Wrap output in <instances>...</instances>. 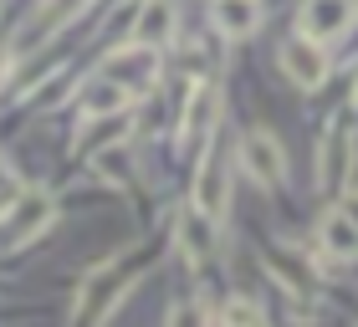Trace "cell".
Wrapping results in <instances>:
<instances>
[{
	"instance_id": "obj_1",
	"label": "cell",
	"mask_w": 358,
	"mask_h": 327,
	"mask_svg": "<svg viewBox=\"0 0 358 327\" xmlns=\"http://www.w3.org/2000/svg\"><path fill=\"white\" fill-rule=\"evenodd\" d=\"M103 72H108L113 82H123V87L138 97V92H149L154 82H159V46H149V41L113 46L108 61H103Z\"/></svg>"
},
{
	"instance_id": "obj_2",
	"label": "cell",
	"mask_w": 358,
	"mask_h": 327,
	"mask_svg": "<svg viewBox=\"0 0 358 327\" xmlns=\"http://www.w3.org/2000/svg\"><path fill=\"white\" fill-rule=\"evenodd\" d=\"M276 61H282L287 82H297L302 92H313V87L328 82V52H322V41H313L307 31L302 36H287L282 52H276Z\"/></svg>"
},
{
	"instance_id": "obj_3",
	"label": "cell",
	"mask_w": 358,
	"mask_h": 327,
	"mask_svg": "<svg viewBox=\"0 0 358 327\" xmlns=\"http://www.w3.org/2000/svg\"><path fill=\"white\" fill-rule=\"evenodd\" d=\"M241 164L251 169L256 184H282L287 179V154H282V143H276L266 128H251V133L241 138Z\"/></svg>"
},
{
	"instance_id": "obj_4",
	"label": "cell",
	"mask_w": 358,
	"mask_h": 327,
	"mask_svg": "<svg viewBox=\"0 0 358 327\" xmlns=\"http://www.w3.org/2000/svg\"><path fill=\"white\" fill-rule=\"evenodd\" d=\"M348 159H353V133H348V118H333L328 133H322V149H317V184L338 189L348 179Z\"/></svg>"
},
{
	"instance_id": "obj_5",
	"label": "cell",
	"mask_w": 358,
	"mask_h": 327,
	"mask_svg": "<svg viewBox=\"0 0 358 327\" xmlns=\"http://www.w3.org/2000/svg\"><path fill=\"white\" fill-rule=\"evenodd\" d=\"M194 205L205 210V215H225V205H231V164L220 154H210L200 169H194Z\"/></svg>"
},
{
	"instance_id": "obj_6",
	"label": "cell",
	"mask_w": 358,
	"mask_h": 327,
	"mask_svg": "<svg viewBox=\"0 0 358 327\" xmlns=\"http://www.w3.org/2000/svg\"><path fill=\"white\" fill-rule=\"evenodd\" d=\"M215 118H220V87L215 82H200V87L189 92V103H185V128H179L185 143L200 149V143L215 133Z\"/></svg>"
},
{
	"instance_id": "obj_7",
	"label": "cell",
	"mask_w": 358,
	"mask_h": 327,
	"mask_svg": "<svg viewBox=\"0 0 358 327\" xmlns=\"http://www.w3.org/2000/svg\"><path fill=\"white\" fill-rule=\"evenodd\" d=\"M174 26H179L174 0H143V6H138V15H134V41L169 46V41H174Z\"/></svg>"
},
{
	"instance_id": "obj_8",
	"label": "cell",
	"mask_w": 358,
	"mask_h": 327,
	"mask_svg": "<svg viewBox=\"0 0 358 327\" xmlns=\"http://www.w3.org/2000/svg\"><path fill=\"white\" fill-rule=\"evenodd\" d=\"M353 21V0H307L302 6V31L313 41H328L338 31H348Z\"/></svg>"
},
{
	"instance_id": "obj_9",
	"label": "cell",
	"mask_w": 358,
	"mask_h": 327,
	"mask_svg": "<svg viewBox=\"0 0 358 327\" xmlns=\"http://www.w3.org/2000/svg\"><path fill=\"white\" fill-rule=\"evenodd\" d=\"M317 245H322V256H338V261L358 256V225L343 215V205L322 210V220H317Z\"/></svg>"
},
{
	"instance_id": "obj_10",
	"label": "cell",
	"mask_w": 358,
	"mask_h": 327,
	"mask_svg": "<svg viewBox=\"0 0 358 327\" xmlns=\"http://www.w3.org/2000/svg\"><path fill=\"white\" fill-rule=\"evenodd\" d=\"M128 103H134V92H128L123 82H113L108 72L97 77V82H87V87H83V97H77L83 118H108V112H123Z\"/></svg>"
},
{
	"instance_id": "obj_11",
	"label": "cell",
	"mask_w": 358,
	"mask_h": 327,
	"mask_svg": "<svg viewBox=\"0 0 358 327\" xmlns=\"http://www.w3.org/2000/svg\"><path fill=\"white\" fill-rule=\"evenodd\" d=\"M210 245H215V215H205L200 205L185 210V215H179V251L189 261H205Z\"/></svg>"
},
{
	"instance_id": "obj_12",
	"label": "cell",
	"mask_w": 358,
	"mask_h": 327,
	"mask_svg": "<svg viewBox=\"0 0 358 327\" xmlns=\"http://www.w3.org/2000/svg\"><path fill=\"white\" fill-rule=\"evenodd\" d=\"M215 26H220V36L246 41L251 31L262 26V6H256V0H215Z\"/></svg>"
},
{
	"instance_id": "obj_13",
	"label": "cell",
	"mask_w": 358,
	"mask_h": 327,
	"mask_svg": "<svg viewBox=\"0 0 358 327\" xmlns=\"http://www.w3.org/2000/svg\"><path fill=\"white\" fill-rule=\"evenodd\" d=\"M46 225H52V200H46V194H26V200L15 205V235H10V245H26L31 235H41Z\"/></svg>"
},
{
	"instance_id": "obj_14",
	"label": "cell",
	"mask_w": 358,
	"mask_h": 327,
	"mask_svg": "<svg viewBox=\"0 0 358 327\" xmlns=\"http://www.w3.org/2000/svg\"><path fill=\"white\" fill-rule=\"evenodd\" d=\"M225 317H231V322H262V307H256V302H231Z\"/></svg>"
},
{
	"instance_id": "obj_15",
	"label": "cell",
	"mask_w": 358,
	"mask_h": 327,
	"mask_svg": "<svg viewBox=\"0 0 358 327\" xmlns=\"http://www.w3.org/2000/svg\"><path fill=\"white\" fill-rule=\"evenodd\" d=\"M343 215H348V220L358 225V194H348V200H343Z\"/></svg>"
},
{
	"instance_id": "obj_16",
	"label": "cell",
	"mask_w": 358,
	"mask_h": 327,
	"mask_svg": "<svg viewBox=\"0 0 358 327\" xmlns=\"http://www.w3.org/2000/svg\"><path fill=\"white\" fill-rule=\"evenodd\" d=\"M10 210H15V200H10V194H6V189H0V220H6V215H10Z\"/></svg>"
}]
</instances>
